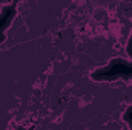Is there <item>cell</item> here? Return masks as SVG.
Here are the masks:
<instances>
[{
    "label": "cell",
    "instance_id": "7a4b0ae2",
    "mask_svg": "<svg viewBox=\"0 0 132 130\" xmlns=\"http://www.w3.org/2000/svg\"><path fill=\"white\" fill-rule=\"evenodd\" d=\"M123 119H125L126 126L132 130V106H129V107L126 109V112L123 113Z\"/></svg>",
    "mask_w": 132,
    "mask_h": 130
},
{
    "label": "cell",
    "instance_id": "6da1fadb",
    "mask_svg": "<svg viewBox=\"0 0 132 130\" xmlns=\"http://www.w3.org/2000/svg\"><path fill=\"white\" fill-rule=\"evenodd\" d=\"M126 52L129 55V61L126 63V60L117 58L112 60L111 63L106 66H101L98 69H95L91 73V78L94 81H117V80H132V34L129 37L128 46H126Z\"/></svg>",
    "mask_w": 132,
    "mask_h": 130
}]
</instances>
